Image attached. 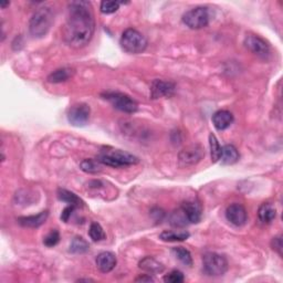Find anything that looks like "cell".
<instances>
[{"label": "cell", "mask_w": 283, "mask_h": 283, "mask_svg": "<svg viewBox=\"0 0 283 283\" xmlns=\"http://www.w3.org/2000/svg\"><path fill=\"white\" fill-rule=\"evenodd\" d=\"M89 236L90 238L94 242H100L106 238V235L104 233L103 228L101 227L100 223L97 222H92L89 230Z\"/></svg>", "instance_id": "28"}, {"label": "cell", "mask_w": 283, "mask_h": 283, "mask_svg": "<svg viewBox=\"0 0 283 283\" xmlns=\"http://www.w3.org/2000/svg\"><path fill=\"white\" fill-rule=\"evenodd\" d=\"M91 115V108L85 103L74 104L68 111V121L73 126H84L88 124Z\"/></svg>", "instance_id": "9"}, {"label": "cell", "mask_w": 283, "mask_h": 283, "mask_svg": "<svg viewBox=\"0 0 283 283\" xmlns=\"http://www.w3.org/2000/svg\"><path fill=\"white\" fill-rule=\"evenodd\" d=\"M136 282H153L154 281V278L153 276H151V274H142L138 276V278L135 279Z\"/></svg>", "instance_id": "35"}, {"label": "cell", "mask_w": 283, "mask_h": 283, "mask_svg": "<svg viewBox=\"0 0 283 283\" xmlns=\"http://www.w3.org/2000/svg\"><path fill=\"white\" fill-rule=\"evenodd\" d=\"M212 123L218 131H224L234 123V115L226 109H220L212 115Z\"/></svg>", "instance_id": "15"}, {"label": "cell", "mask_w": 283, "mask_h": 283, "mask_svg": "<svg viewBox=\"0 0 283 283\" xmlns=\"http://www.w3.org/2000/svg\"><path fill=\"white\" fill-rule=\"evenodd\" d=\"M95 21L92 5L84 0L71 2L68 5V15L63 27V39L69 47L81 49L93 38Z\"/></svg>", "instance_id": "1"}, {"label": "cell", "mask_w": 283, "mask_h": 283, "mask_svg": "<svg viewBox=\"0 0 283 283\" xmlns=\"http://www.w3.org/2000/svg\"><path fill=\"white\" fill-rule=\"evenodd\" d=\"M122 49L128 53H142L147 48V40L143 34L133 28H129L122 33L120 40Z\"/></svg>", "instance_id": "4"}, {"label": "cell", "mask_w": 283, "mask_h": 283, "mask_svg": "<svg viewBox=\"0 0 283 283\" xmlns=\"http://www.w3.org/2000/svg\"><path fill=\"white\" fill-rule=\"evenodd\" d=\"M205 273L210 276H220L228 271V260L216 252H207L203 256Z\"/></svg>", "instance_id": "5"}, {"label": "cell", "mask_w": 283, "mask_h": 283, "mask_svg": "<svg viewBox=\"0 0 283 283\" xmlns=\"http://www.w3.org/2000/svg\"><path fill=\"white\" fill-rule=\"evenodd\" d=\"M103 99L108 101L112 105L121 112L133 114L138 109V104L128 94L121 93V92H106L102 94Z\"/></svg>", "instance_id": "7"}, {"label": "cell", "mask_w": 283, "mask_h": 283, "mask_svg": "<svg viewBox=\"0 0 283 283\" xmlns=\"http://www.w3.org/2000/svg\"><path fill=\"white\" fill-rule=\"evenodd\" d=\"M244 44L248 50L261 59H268L271 54V49L268 42L256 34H248L245 38Z\"/></svg>", "instance_id": "8"}, {"label": "cell", "mask_w": 283, "mask_h": 283, "mask_svg": "<svg viewBox=\"0 0 283 283\" xmlns=\"http://www.w3.org/2000/svg\"><path fill=\"white\" fill-rule=\"evenodd\" d=\"M271 247L274 251H276L279 253V256H282V237H275V238L272 239L271 241Z\"/></svg>", "instance_id": "33"}, {"label": "cell", "mask_w": 283, "mask_h": 283, "mask_svg": "<svg viewBox=\"0 0 283 283\" xmlns=\"http://www.w3.org/2000/svg\"><path fill=\"white\" fill-rule=\"evenodd\" d=\"M49 217L48 210L41 211L38 215L33 216H27V217H20L18 219V222L21 224L22 227H28V228H38L47 221Z\"/></svg>", "instance_id": "16"}, {"label": "cell", "mask_w": 283, "mask_h": 283, "mask_svg": "<svg viewBox=\"0 0 283 283\" xmlns=\"http://www.w3.org/2000/svg\"><path fill=\"white\" fill-rule=\"evenodd\" d=\"M168 221H169L172 226L175 227V228L186 227L190 223L189 220H188V217L186 215V212L184 211L182 207L177 208L176 210H174L171 213L169 218H168Z\"/></svg>", "instance_id": "20"}, {"label": "cell", "mask_w": 283, "mask_h": 283, "mask_svg": "<svg viewBox=\"0 0 283 283\" xmlns=\"http://www.w3.org/2000/svg\"><path fill=\"white\" fill-rule=\"evenodd\" d=\"M184 211L186 212L188 217V220L190 223H198L201 220L203 216V209L201 205L196 200H187L182 204L181 206Z\"/></svg>", "instance_id": "14"}, {"label": "cell", "mask_w": 283, "mask_h": 283, "mask_svg": "<svg viewBox=\"0 0 283 283\" xmlns=\"http://www.w3.org/2000/svg\"><path fill=\"white\" fill-rule=\"evenodd\" d=\"M96 159L101 164L114 167V168H121V167L132 166L140 163V159L136 156L111 146L102 147Z\"/></svg>", "instance_id": "2"}, {"label": "cell", "mask_w": 283, "mask_h": 283, "mask_svg": "<svg viewBox=\"0 0 283 283\" xmlns=\"http://www.w3.org/2000/svg\"><path fill=\"white\" fill-rule=\"evenodd\" d=\"M60 241V234L56 229H52L51 232L44 237L43 244L47 247H54Z\"/></svg>", "instance_id": "30"}, {"label": "cell", "mask_w": 283, "mask_h": 283, "mask_svg": "<svg viewBox=\"0 0 283 283\" xmlns=\"http://www.w3.org/2000/svg\"><path fill=\"white\" fill-rule=\"evenodd\" d=\"M226 218L230 223L234 224V226L241 227L247 222L248 213L244 206L235 203L227 207Z\"/></svg>", "instance_id": "12"}, {"label": "cell", "mask_w": 283, "mask_h": 283, "mask_svg": "<svg viewBox=\"0 0 283 283\" xmlns=\"http://www.w3.org/2000/svg\"><path fill=\"white\" fill-rule=\"evenodd\" d=\"M205 157V149L198 144L185 147L178 154V159L182 166H193Z\"/></svg>", "instance_id": "10"}, {"label": "cell", "mask_w": 283, "mask_h": 283, "mask_svg": "<svg viewBox=\"0 0 283 283\" xmlns=\"http://www.w3.org/2000/svg\"><path fill=\"white\" fill-rule=\"evenodd\" d=\"M58 198L60 200L65 201V203H68L69 205H72V206H76L78 207H82L83 206V200L81 199L78 196L70 192V190H67V189H58Z\"/></svg>", "instance_id": "21"}, {"label": "cell", "mask_w": 283, "mask_h": 283, "mask_svg": "<svg viewBox=\"0 0 283 283\" xmlns=\"http://www.w3.org/2000/svg\"><path fill=\"white\" fill-rule=\"evenodd\" d=\"M72 74H73V70H71V69L62 68L52 72L47 80L50 83H61V82H66V81L70 79L72 77Z\"/></svg>", "instance_id": "23"}, {"label": "cell", "mask_w": 283, "mask_h": 283, "mask_svg": "<svg viewBox=\"0 0 283 283\" xmlns=\"http://www.w3.org/2000/svg\"><path fill=\"white\" fill-rule=\"evenodd\" d=\"M121 5L122 4H121L120 2H109V0H104V2L101 3L100 10L102 14L111 15V14L117 13Z\"/></svg>", "instance_id": "29"}, {"label": "cell", "mask_w": 283, "mask_h": 283, "mask_svg": "<svg viewBox=\"0 0 283 283\" xmlns=\"http://www.w3.org/2000/svg\"><path fill=\"white\" fill-rule=\"evenodd\" d=\"M175 90V83L171 82V81L156 79L151 84V97L154 100L160 99V97H171L174 95Z\"/></svg>", "instance_id": "11"}, {"label": "cell", "mask_w": 283, "mask_h": 283, "mask_svg": "<svg viewBox=\"0 0 283 283\" xmlns=\"http://www.w3.org/2000/svg\"><path fill=\"white\" fill-rule=\"evenodd\" d=\"M209 145H210L211 160L213 161V163H216V161L220 160L222 147L220 146V144H219V141L217 140L216 135L212 134V133H210L209 134Z\"/></svg>", "instance_id": "27"}, {"label": "cell", "mask_w": 283, "mask_h": 283, "mask_svg": "<svg viewBox=\"0 0 283 283\" xmlns=\"http://www.w3.org/2000/svg\"><path fill=\"white\" fill-rule=\"evenodd\" d=\"M239 152L236 146L232 144H227L221 149V156L220 160L223 165H234L239 160Z\"/></svg>", "instance_id": "18"}, {"label": "cell", "mask_w": 283, "mask_h": 283, "mask_svg": "<svg viewBox=\"0 0 283 283\" xmlns=\"http://www.w3.org/2000/svg\"><path fill=\"white\" fill-rule=\"evenodd\" d=\"M190 237L188 232H174V230H165L159 235V239L166 242H181L187 240Z\"/></svg>", "instance_id": "22"}, {"label": "cell", "mask_w": 283, "mask_h": 283, "mask_svg": "<svg viewBox=\"0 0 283 283\" xmlns=\"http://www.w3.org/2000/svg\"><path fill=\"white\" fill-rule=\"evenodd\" d=\"M9 5H10L9 2H2V3H0V6H2V8L7 7V6H9Z\"/></svg>", "instance_id": "36"}, {"label": "cell", "mask_w": 283, "mask_h": 283, "mask_svg": "<svg viewBox=\"0 0 283 283\" xmlns=\"http://www.w3.org/2000/svg\"><path fill=\"white\" fill-rule=\"evenodd\" d=\"M210 21V14L207 7H196L188 10L186 14L183 16V22L188 28L194 29V30H198V29H203L209 25Z\"/></svg>", "instance_id": "6"}, {"label": "cell", "mask_w": 283, "mask_h": 283, "mask_svg": "<svg viewBox=\"0 0 283 283\" xmlns=\"http://www.w3.org/2000/svg\"><path fill=\"white\" fill-rule=\"evenodd\" d=\"M76 206H72V205H69L68 207H66L65 209H63L62 213H61V220L62 221H65V222H68L69 221V219L71 218L72 216V213L74 211V209H76Z\"/></svg>", "instance_id": "32"}, {"label": "cell", "mask_w": 283, "mask_h": 283, "mask_svg": "<svg viewBox=\"0 0 283 283\" xmlns=\"http://www.w3.org/2000/svg\"><path fill=\"white\" fill-rule=\"evenodd\" d=\"M151 215L153 217L156 216V218H155L156 221H160V220H163V218L165 216V212H164V210H161L160 208H154V209L151 212Z\"/></svg>", "instance_id": "34"}, {"label": "cell", "mask_w": 283, "mask_h": 283, "mask_svg": "<svg viewBox=\"0 0 283 283\" xmlns=\"http://www.w3.org/2000/svg\"><path fill=\"white\" fill-rule=\"evenodd\" d=\"M54 14L53 10L48 6L36 10L29 21V31L34 38H42L50 30L51 26L53 25Z\"/></svg>", "instance_id": "3"}, {"label": "cell", "mask_w": 283, "mask_h": 283, "mask_svg": "<svg viewBox=\"0 0 283 283\" xmlns=\"http://www.w3.org/2000/svg\"><path fill=\"white\" fill-rule=\"evenodd\" d=\"M185 280L183 272L180 270H173L168 274L164 276V281L167 283H182Z\"/></svg>", "instance_id": "31"}, {"label": "cell", "mask_w": 283, "mask_h": 283, "mask_svg": "<svg viewBox=\"0 0 283 283\" xmlns=\"http://www.w3.org/2000/svg\"><path fill=\"white\" fill-rule=\"evenodd\" d=\"M102 165L103 164H101L97 159L86 158L81 161L80 167L83 172L89 173V174H96V173L102 172Z\"/></svg>", "instance_id": "25"}, {"label": "cell", "mask_w": 283, "mask_h": 283, "mask_svg": "<svg viewBox=\"0 0 283 283\" xmlns=\"http://www.w3.org/2000/svg\"><path fill=\"white\" fill-rule=\"evenodd\" d=\"M138 267L149 274H157L164 271V265L152 257H145L142 259V261L138 263Z\"/></svg>", "instance_id": "17"}, {"label": "cell", "mask_w": 283, "mask_h": 283, "mask_svg": "<svg viewBox=\"0 0 283 283\" xmlns=\"http://www.w3.org/2000/svg\"><path fill=\"white\" fill-rule=\"evenodd\" d=\"M173 253H174L175 257L180 260V261L187 265V267H192L193 265V257L192 253H190L186 248L184 247H175L173 248Z\"/></svg>", "instance_id": "26"}, {"label": "cell", "mask_w": 283, "mask_h": 283, "mask_svg": "<svg viewBox=\"0 0 283 283\" xmlns=\"http://www.w3.org/2000/svg\"><path fill=\"white\" fill-rule=\"evenodd\" d=\"M96 267L99 269L101 272L103 273H108L117 267L118 260L117 257H115L114 253L109 252V251H104L101 252L99 256L96 257Z\"/></svg>", "instance_id": "13"}, {"label": "cell", "mask_w": 283, "mask_h": 283, "mask_svg": "<svg viewBox=\"0 0 283 283\" xmlns=\"http://www.w3.org/2000/svg\"><path fill=\"white\" fill-rule=\"evenodd\" d=\"M258 217L260 221L263 223L272 222L276 217V208L273 204L271 203H263L259 207Z\"/></svg>", "instance_id": "19"}, {"label": "cell", "mask_w": 283, "mask_h": 283, "mask_svg": "<svg viewBox=\"0 0 283 283\" xmlns=\"http://www.w3.org/2000/svg\"><path fill=\"white\" fill-rule=\"evenodd\" d=\"M90 249L89 242L85 239H83L82 237H74L71 241L70 245V252L77 253V255H81V253L88 252Z\"/></svg>", "instance_id": "24"}]
</instances>
